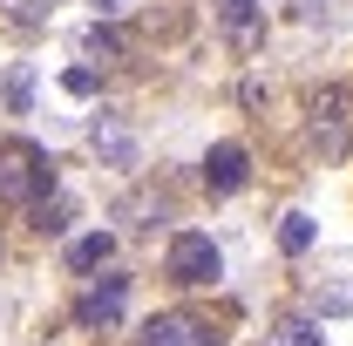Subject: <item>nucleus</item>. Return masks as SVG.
Wrapping results in <instances>:
<instances>
[{
    "label": "nucleus",
    "mask_w": 353,
    "mask_h": 346,
    "mask_svg": "<svg viewBox=\"0 0 353 346\" xmlns=\"http://www.w3.org/2000/svg\"><path fill=\"white\" fill-rule=\"evenodd\" d=\"M245 176H252V156H245L238 143H218V150L204 156V183H211L218 197H231V190H245Z\"/></svg>",
    "instance_id": "6"
},
{
    "label": "nucleus",
    "mask_w": 353,
    "mask_h": 346,
    "mask_svg": "<svg viewBox=\"0 0 353 346\" xmlns=\"http://www.w3.org/2000/svg\"><path fill=\"white\" fill-rule=\"evenodd\" d=\"M347 88H319L312 95V136H319V150H340V136H347Z\"/></svg>",
    "instance_id": "7"
},
{
    "label": "nucleus",
    "mask_w": 353,
    "mask_h": 346,
    "mask_svg": "<svg viewBox=\"0 0 353 346\" xmlns=\"http://www.w3.org/2000/svg\"><path fill=\"white\" fill-rule=\"evenodd\" d=\"M48 190H54V163H48L41 143H28V136L0 143V204H28Z\"/></svg>",
    "instance_id": "1"
},
{
    "label": "nucleus",
    "mask_w": 353,
    "mask_h": 346,
    "mask_svg": "<svg viewBox=\"0 0 353 346\" xmlns=\"http://www.w3.org/2000/svg\"><path fill=\"white\" fill-rule=\"evenodd\" d=\"M82 48H88V54H102V61H116V54H123V34L95 21V28H88V34H82Z\"/></svg>",
    "instance_id": "13"
},
{
    "label": "nucleus",
    "mask_w": 353,
    "mask_h": 346,
    "mask_svg": "<svg viewBox=\"0 0 353 346\" xmlns=\"http://www.w3.org/2000/svg\"><path fill=\"white\" fill-rule=\"evenodd\" d=\"M319 312H353V285H326V292H312Z\"/></svg>",
    "instance_id": "15"
},
{
    "label": "nucleus",
    "mask_w": 353,
    "mask_h": 346,
    "mask_svg": "<svg viewBox=\"0 0 353 346\" xmlns=\"http://www.w3.org/2000/svg\"><path fill=\"white\" fill-rule=\"evenodd\" d=\"M61 88H68V95H95V68H68Z\"/></svg>",
    "instance_id": "16"
},
{
    "label": "nucleus",
    "mask_w": 353,
    "mask_h": 346,
    "mask_svg": "<svg viewBox=\"0 0 353 346\" xmlns=\"http://www.w3.org/2000/svg\"><path fill=\"white\" fill-rule=\"evenodd\" d=\"M279 245H285V252L299 258V252H306V245H312V217H306V211H292V217H285V224H279Z\"/></svg>",
    "instance_id": "12"
},
{
    "label": "nucleus",
    "mask_w": 353,
    "mask_h": 346,
    "mask_svg": "<svg viewBox=\"0 0 353 346\" xmlns=\"http://www.w3.org/2000/svg\"><path fill=\"white\" fill-rule=\"evenodd\" d=\"M163 272H170V285H211L224 272V258H218V245L204 231H176L170 252H163Z\"/></svg>",
    "instance_id": "2"
},
{
    "label": "nucleus",
    "mask_w": 353,
    "mask_h": 346,
    "mask_svg": "<svg viewBox=\"0 0 353 346\" xmlns=\"http://www.w3.org/2000/svg\"><path fill=\"white\" fill-rule=\"evenodd\" d=\"M218 28H224V41L238 48V54H252L265 34V21H259V0H218Z\"/></svg>",
    "instance_id": "4"
},
{
    "label": "nucleus",
    "mask_w": 353,
    "mask_h": 346,
    "mask_svg": "<svg viewBox=\"0 0 353 346\" xmlns=\"http://www.w3.org/2000/svg\"><path fill=\"white\" fill-rule=\"evenodd\" d=\"M272 346H319V326L312 319H279L272 326Z\"/></svg>",
    "instance_id": "10"
},
{
    "label": "nucleus",
    "mask_w": 353,
    "mask_h": 346,
    "mask_svg": "<svg viewBox=\"0 0 353 346\" xmlns=\"http://www.w3.org/2000/svg\"><path fill=\"white\" fill-rule=\"evenodd\" d=\"M109 252H116V238H109V231H88V238H75V245H68V272H102V265H109Z\"/></svg>",
    "instance_id": "9"
},
{
    "label": "nucleus",
    "mask_w": 353,
    "mask_h": 346,
    "mask_svg": "<svg viewBox=\"0 0 353 346\" xmlns=\"http://www.w3.org/2000/svg\"><path fill=\"white\" fill-rule=\"evenodd\" d=\"M136 346H224V333H211V326L190 319V312H157V319L136 333Z\"/></svg>",
    "instance_id": "3"
},
{
    "label": "nucleus",
    "mask_w": 353,
    "mask_h": 346,
    "mask_svg": "<svg viewBox=\"0 0 353 346\" xmlns=\"http://www.w3.org/2000/svg\"><path fill=\"white\" fill-rule=\"evenodd\" d=\"M28 102H34V68L21 61V68L7 75V109H14V116H28Z\"/></svg>",
    "instance_id": "11"
},
{
    "label": "nucleus",
    "mask_w": 353,
    "mask_h": 346,
    "mask_svg": "<svg viewBox=\"0 0 353 346\" xmlns=\"http://www.w3.org/2000/svg\"><path fill=\"white\" fill-rule=\"evenodd\" d=\"M88 143H95V156H102V163H116V170H130V163H136V136L123 130V116H109V109L95 116Z\"/></svg>",
    "instance_id": "8"
},
{
    "label": "nucleus",
    "mask_w": 353,
    "mask_h": 346,
    "mask_svg": "<svg viewBox=\"0 0 353 346\" xmlns=\"http://www.w3.org/2000/svg\"><path fill=\"white\" fill-rule=\"evenodd\" d=\"M34 231H41V238H61V231H68V204H61V197L41 204V211H34Z\"/></svg>",
    "instance_id": "14"
},
{
    "label": "nucleus",
    "mask_w": 353,
    "mask_h": 346,
    "mask_svg": "<svg viewBox=\"0 0 353 346\" xmlns=\"http://www.w3.org/2000/svg\"><path fill=\"white\" fill-rule=\"evenodd\" d=\"M123 299H130V278H102V285L82 292L75 319H82V326H116V319H123Z\"/></svg>",
    "instance_id": "5"
}]
</instances>
